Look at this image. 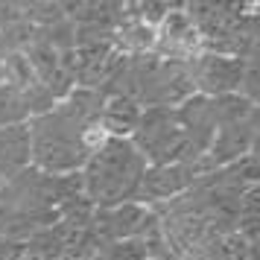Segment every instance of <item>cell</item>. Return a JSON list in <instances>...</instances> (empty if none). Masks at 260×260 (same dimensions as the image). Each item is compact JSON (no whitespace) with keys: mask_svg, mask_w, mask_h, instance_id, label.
Returning a JSON list of instances; mask_svg holds the SVG:
<instances>
[{"mask_svg":"<svg viewBox=\"0 0 260 260\" xmlns=\"http://www.w3.org/2000/svg\"><path fill=\"white\" fill-rule=\"evenodd\" d=\"M94 219H96V231H100V234H106L108 240H114V243H123V240H132L138 231L146 228L149 213L143 211L141 205L126 202V205H117V208L96 211Z\"/></svg>","mask_w":260,"mask_h":260,"instance_id":"8992f818","label":"cell"},{"mask_svg":"<svg viewBox=\"0 0 260 260\" xmlns=\"http://www.w3.org/2000/svg\"><path fill=\"white\" fill-rule=\"evenodd\" d=\"M246 64L231 56H205L199 68L190 73L193 88H199L202 96H228L240 94V82H243Z\"/></svg>","mask_w":260,"mask_h":260,"instance_id":"277c9868","label":"cell"},{"mask_svg":"<svg viewBox=\"0 0 260 260\" xmlns=\"http://www.w3.org/2000/svg\"><path fill=\"white\" fill-rule=\"evenodd\" d=\"M0 82H3V59H0Z\"/></svg>","mask_w":260,"mask_h":260,"instance_id":"9c48e42d","label":"cell"},{"mask_svg":"<svg viewBox=\"0 0 260 260\" xmlns=\"http://www.w3.org/2000/svg\"><path fill=\"white\" fill-rule=\"evenodd\" d=\"M257 103H260V100H257ZM257 108H260V106H257Z\"/></svg>","mask_w":260,"mask_h":260,"instance_id":"30bf717a","label":"cell"},{"mask_svg":"<svg viewBox=\"0 0 260 260\" xmlns=\"http://www.w3.org/2000/svg\"><path fill=\"white\" fill-rule=\"evenodd\" d=\"M29 120H32V111H29L24 91L9 82H0V129L3 126H21Z\"/></svg>","mask_w":260,"mask_h":260,"instance_id":"ba28073f","label":"cell"},{"mask_svg":"<svg viewBox=\"0 0 260 260\" xmlns=\"http://www.w3.org/2000/svg\"><path fill=\"white\" fill-rule=\"evenodd\" d=\"M143 108L135 103V100H126V96H108L103 108H100V129L106 132V138H132L138 123H141Z\"/></svg>","mask_w":260,"mask_h":260,"instance_id":"52a82bcc","label":"cell"},{"mask_svg":"<svg viewBox=\"0 0 260 260\" xmlns=\"http://www.w3.org/2000/svg\"><path fill=\"white\" fill-rule=\"evenodd\" d=\"M32 167V141H29V123L21 126H3L0 129V187L26 173Z\"/></svg>","mask_w":260,"mask_h":260,"instance_id":"5b68a950","label":"cell"},{"mask_svg":"<svg viewBox=\"0 0 260 260\" xmlns=\"http://www.w3.org/2000/svg\"><path fill=\"white\" fill-rule=\"evenodd\" d=\"M96 126V123H94ZM85 129L59 106L29 120V141H32V170L47 176H71L79 173L88 161Z\"/></svg>","mask_w":260,"mask_h":260,"instance_id":"7a4b0ae2","label":"cell"},{"mask_svg":"<svg viewBox=\"0 0 260 260\" xmlns=\"http://www.w3.org/2000/svg\"><path fill=\"white\" fill-rule=\"evenodd\" d=\"M199 158H193V161H173V164L146 167L138 199H143V202L146 199H167V196H176V193H181V190H187L190 184L202 176Z\"/></svg>","mask_w":260,"mask_h":260,"instance_id":"3957f363","label":"cell"},{"mask_svg":"<svg viewBox=\"0 0 260 260\" xmlns=\"http://www.w3.org/2000/svg\"><path fill=\"white\" fill-rule=\"evenodd\" d=\"M146 167V158L129 138H108L79 170L85 199L100 211L138 199Z\"/></svg>","mask_w":260,"mask_h":260,"instance_id":"6da1fadb","label":"cell"}]
</instances>
